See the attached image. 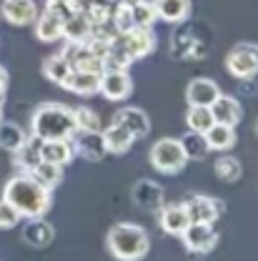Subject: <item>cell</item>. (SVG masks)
Here are the masks:
<instances>
[{
    "mask_svg": "<svg viewBox=\"0 0 258 261\" xmlns=\"http://www.w3.org/2000/svg\"><path fill=\"white\" fill-rule=\"evenodd\" d=\"M186 123L188 128L195 133H206L216 121H213V113H211V106H188V113H186Z\"/></svg>",
    "mask_w": 258,
    "mask_h": 261,
    "instance_id": "obj_27",
    "label": "cell"
},
{
    "mask_svg": "<svg viewBox=\"0 0 258 261\" xmlns=\"http://www.w3.org/2000/svg\"><path fill=\"white\" fill-rule=\"evenodd\" d=\"M38 13L40 10H38L35 0H3V8H0V18H5L15 28L33 25Z\"/></svg>",
    "mask_w": 258,
    "mask_h": 261,
    "instance_id": "obj_9",
    "label": "cell"
},
{
    "mask_svg": "<svg viewBox=\"0 0 258 261\" xmlns=\"http://www.w3.org/2000/svg\"><path fill=\"white\" fill-rule=\"evenodd\" d=\"M183 244L188 251H195V254H208L216 249L218 244V231L213 228V224H203V221H191L188 228L181 233Z\"/></svg>",
    "mask_w": 258,
    "mask_h": 261,
    "instance_id": "obj_6",
    "label": "cell"
},
{
    "mask_svg": "<svg viewBox=\"0 0 258 261\" xmlns=\"http://www.w3.org/2000/svg\"><path fill=\"white\" fill-rule=\"evenodd\" d=\"M183 206H186L191 221H203V224H216L218 216L223 214V203L216 198H208V196H191L183 201Z\"/></svg>",
    "mask_w": 258,
    "mask_h": 261,
    "instance_id": "obj_10",
    "label": "cell"
},
{
    "mask_svg": "<svg viewBox=\"0 0 258 261\" xmlns=\"http://www.w3.org/2000/svg\"><path fill=\"white\" fill-rule=\"evenodd\" d=\"M0 88H8V70L0 65Z\"/></svg>",
    "mask_w": 258,
    "mask_h": 261,
    "instance_id": "obj_34",
    "label": "cell"
},
{
    "mask_svg": "<svg viewBox=\"0 0 258 261\" xmlns=\"http://www.w3.org/2000/svg\"><path fill=\"white\" fill-rule=\"evenodd\" d=\"M110 23H113V31L118 33V35L128 33L130 28H135V23H133V10H130V5L116 3V8H113V13H110Z\"/></svg>",
    "mask_w": 258,
    "mask_h": 261,
    "instance_id": "obj_31",
    "label": "cell"
},
{
    "mask_svg": "<svg viewBox=\"0 0 258 261\" xmlns=\"http://www.w3.org/2000/svg\"><path fill=\"white\" fill-rule=\"evenodd\" d=\"M75 156L73 148V138H53V141H40V161L55 163V166H68Z\"/></svg>",
    "mask_w": 258,
    "mask_h": 261,
    "instance_id": "obj_15",
    "label": "cell"
},
{
    "mask_svg": "<svg viewBox=\"0 0 258 261\" xmlns=\"http://www.w3.org/2000/svg\"><path fill=\"white\" fill-rule=\"evenodd\" d=\"M100 136H103L105 151H108V153H116V156L126 153L130 146L135 143L133 133H130V130H126L123 126H118V123H110L105 130H100Z\"/></svg>",
    "mask_w": 258,
    "mask_h": 261,
    "instance_id": "obj_20",
    "label": "cell"
},
{
    "mask_svg": "<svg viewBox=\"0 0 258 261\" xmlns=\"http://www.w3.org/2000/svg\"><path fill=\"white\" fill-rule=\"evenodd\" d=\"M151 163L156 171H161L165 176H176L186 168L188 156L178 138H158L151 148Z\"/></svg>",
    "mask_w": 258,
    "mask_h": 261,
    "instance_id": "obj_4",
    "label": "cell"
},
{
    "mask_svg": "<svg viewBox=\"0 0 258 261\" xmlns=\"http://www.w3.org/2000/svg\"><path fill=\"white\" fill-rule=\"evenodd\" d=\"M113 123H118V126H123L126 130L133 133V138L138 141V138H146L148 136V130H151V118H148V113L143 111V108H121L116 116H113Z\"/></svg>",
    "mask_w": 258,
    "mask_h": 261,
    "instance_id": "obj_12",
    "label": "cell"
},
{
    "mask_svg": "<svg viewBox=\"0 0 258 261\" xmlns=\"http://www.w3.org/2000/svg\"><path fill=\"white\" fill-rule=\"evenodd\" d=\"M3 198L25 219L45 216L50 203H53V191H48L43 184H38L31 173H18L3 186Z\"/></svg>",
    "mask_w": 258,
    "mask_h": 261,
    "instance_id": "obj_1",
    "label": "cell"
},
{
    "mask_svg": "<svg viewBox=\"0 0 258 261\" xmlns=\"http://www.w3.org/2000/svg\"><path fill=\"white\" fill-rule=\"evenodd\" d=\"M218 96H221V88L211 78H193L188 83V88H186L188 106H211Z\"/></svg>",
    "mask_w": 258,
    "mask_h": 261,
    "instance_id": "obj_16",
    "label": "cell"
},
{
    "mask_svg": "<svg viewBox=\"0 0 258 261\" xmlns=\"http://www.w3.org/2000/svg\"><path fill=\"white\" fill-rule=\"evenodd\" d=\"M133 203L143 211H161L163 206V189L153 181H138L133 189Z\"/></svg>",
    "mask_w": 258,
    "mask_h": 261,
    "instance_id": "obj_18",
    "label": "cell"
},
{
    "mask_svg": "<svg viewBox=\"0 0 258 261\" xmlns=\"http://www.w3.org/2000/svg\"><path fill=\"white\" fill-rule=\"evenodd\" d=\"M100 75L103 73H88V70H75L70 68V73L63 78L61 88L75 93V96H93L100 88Z\"/></svg>",
    "mask_w": 258,
    "mask_h": 261,
    "instance_id": "obj_11",
    "label": "cell"
},
{
    "mask_svg": "<svg viewBox=\"0 0 258 261\" xmlns=\"http://www.w3.org/2000/svg\"><path fill=\"white\" fill-rule=\"evenodd\" d=\"M226 70L238 78V81H248L258 73V45L256 43H238L228 50L226 56Z\"/></svg>",
    "mask_w": 258,
    "mask_h": 261,
    "instance_id": "obj_5",
    "label": "cell"
},
{
    "mask_svg": "<svg viewBox=\"0 0 258 261\" xmlns=\"http://www.w3.org/2000/svg\"><path fill=\"white\" fill-rule=\"evenodd\" d=\"M211 113L216 123H226V126H238L243 118V108L233 96H221L211 103Z\"/></svg>",
    "mask_w": 258,
    "mask_h": 261,
    "instance_id": "obj_17",
    "label": "cell"
},
{
    "mask_svg": "<svg viewBox=\"0 0 258 261\" xmlns=\"http://www.w3.org/2000/svg\"><path fill=\"white\" fill-rule=\"evenodd\" d=\"M25 138H28L25 130L20 128L18 123H10V121H3V123H0V148L15 153V151L25 143Z\"/></svg>",
    "mask_w": 258,
    "mask_h": 261,
    "instance_id": "obj_25",
    "label": "cell"
},
{
    "mask_svg": "<svg viewBox=\"0 0 258 261\" xmlns=\"http://www.w3.org/2000/svg\"><path fill=\"white\" fill-rule=\"evenodd\" d=\"M28 173H31L38 184H43L48 191H53V189H58V186L63 184V166H55V163L38 161Z\"/></svg>",
    "mask_w": 258,
    "mask_h": 261,
    "instance_id": "obj_22",
    "label": "cell"
},
{
    "mask_svg": "<svg viewBox=\"0 0 258 261\" xmlns=\"http://www.w3.org/2000/svg\"><path fill=\"white\" fill-rule=\"evenodd\" d=\"M73 121H75V130L78 133H91V130H100V118L93 108L88 106H78L73 108Z\"/></svg>",
    "mask_w": 258,
    "mask_h": 261,
    "instance_id": "obj_30",
    "label": "cell"
},
{
    "mask_svg": "<svg viewBox=\"0 0 258 261\" xmlns=\"http://www.w3.org/2000/svg\"><path fill=\"white\" fill-rule=\"evenodd\" d=\"M0 123H3V106H0Z\"/></svg>",
    "mask_w": 258,
    "mask_h": 261,
    "instance_id": "obj_38",
    "label": "cell"
},
{
    "mask_svg": "<svg viewBox=\"0 0 258 261\" xmlns=\"http://www.w3.org/2000/svg\"><path fill=\"white\" fill-rule=\"evenodd\" d=\"M181 141V146H183V151H186V156H188V161L195 159V161H200V159H206L208 156V141H206V136L203 133H195V130H188L183 138H178Z\"/></svg>",
    "mask_w": 258,
    "mask_h": 261,
    "instance_id": "obj_26",
    "label": "cell"
},
{
    "mask_svg": "<svg viewBox=\"0 0 258 261\" xmlns=\"http://www.w3.org/2000/svg\"><path fill=\"white\" fill-rule=\"evenodd\" d=\"M130 10H133L135 28H153L158 23V13H156V5L151 0H140V3L130 5Z\"/></svg>",
    "mask_w": 258,
    "mask_h": 261,
    "instance_id": "obj_29",
    "label": "cell"
},
{
    "mask_svg": "<svg viewBox=\"0 0 258 261\" xmlns=\"http://www.w3.org/2000/svg\"><path fill=\"white\" fill-rule=\"evenodd\" d=\"M158 221H161V228L168 233V236H181V233L188 228V224H191L188 211H186L183 203H168V206H161Z\"/></svg>",
    "mask_w": 258,
    "mask_h": 261,
    "instance_id": "obj_14",
    "label": "cell"
},
{
    "mask_svg": "<svg viewBox=\"0 0 258 261\" xmlns=\"http://www.w3.org/2000/svg\"><path fill=\"white\" fill-rule=\"evenodd\" d=\"M236 126H226V123H213L211 128L206 130V141L211 151H228L236 146Z\"/></svg>",
    "mask_w": 258,
    "mask_h": 261,
    "instance_id": "obj_24",
    "label": "cell"
},
{
    "mask_svg": "<svg viewBox=\"0 0 258 261\" xmlns=\"http://www.w3.org/2000/svg\"><path fill=\"white\" fill-rule=\"evenodd\" d=\"M153 5L163 23H183L191 15V0H153Z\"/></svg>",
    "mask_w": 258,
    "mask_h": 261,
    "instance_id": "obj_21",
    "label": "cell"
},
{
    "mask_svg": "<svg viewBox=\"0 0 258 261\" xmlns=\"http://www.w3.org/2000/svg\"><path fill=\"white\" fill-rule=\"evenodd\" d=\"M48 3H73V0H48Z\"/></svg>",
    "mask_w": 258,
    "mask_h": 261,
    "instance_id": "obj_37",
    "label": "cell"
},
{
    "mask_svg": "<svg viewBox=\"0 0 258 261\" xmlns=\"http://www.w3.org/2000/svg\"><path fill=\"white\" fill-rule=\"evenodd\" d=\"M105 246L110 251V256L118 261H140L146 259L148 249H151V239L146 233V228L130 221H121L108 231Z\"/></svg>",
    "mask_w": 258,
    "mask_h": 261,
    "instance_id": "obj_3",
    "label": "cell"
},
{
    "mask_svg": "<svg viewBox=\"0 0 258 261\" xmlns=\"http://www.w3.org/2000/svg\"><path fill=\"white\" fill-rule=\"evenodd\" d=\"M73 148H75V156H83L85 161L98 163L108 151H105V143H103V136L100 130H91V133H75L73 136Z\"/></svg>",
    "mask_w": 258,
    "mask_h": 261,
    "instance_id": "obj_13",
    "label": "cell"
},
{
    "mask_svg": "<svg viewBox=\"0 0 258 261\" xmlns=\"http://www.w3.org/2000/svg\"><path fill=\"white\" fill-rule=\"evenodd\" d=\"M216 176H218L221 181H226V184L238 181V178H241V163L236 161L233 156L218 159V161H216Z\"/></svg>",
    "mask_w": 258,
    "mask_h": 261,
    "instance_id": "obj_32",
    "label": "cell"
},
{
    "mask_svg": "<svg viewBox=\"0 0 258 261\" xmlns=\"http://www.w3.org/2000/svg\"><path fill=\"white\" fill-rule=\"evenodd\" d=\"M23 239H25V244H31L35 249H45V246L53 244L55 228L50 226L43 216H35V219H28V224L23 228Z\"/></svg>",
    "mask_w": 258,
    "mask_h": 261,
    "instance_id": "obj_19",
    "label": "cell"
},
{
    "mask_svg": "<svg viewBox=\"0 0 258 261\" xmlns=\"http://www.w3.org/2000/svg\"><path fill=\"white\" fill-rule=\"evenodd\" d=\"M5 91L8 88H0V106H5Z\"/></svg>",
    "mask_w": 258,
    "mask_h": 261,
    "instance_id": "obj_35",
    "label": "cell"
},
{
    "mask_svg": "<svg viewBox=\"0 0 258 261\" xmlns=\"http://www.w3.org/2000/svg\"><path fill=\"white\" fill-rule=\"evenodd\" d=\"M118 43L126 48L133 61H140L146 56H151L156 50V35H153V28H130L128 33L118 35Z\"/></svg>",
    "mask_w": 258,
    "mask_h": 261,
    "instance_id": "obj_7",
    "label": "cell"
},
{
    "mask_svg": "<svg viewBox=\"0 0 258 261\" xmlns=\"http://www.w3.org/2000/svg\"><path fill=\"white\" fill-rule=\"evenodd\" d=\"M116 3H123V5H135V3H140V0H116Z\"/></svg>",
    "mask_w": 258,
    "mask_h": 261,
    "instance_id": "obj_36",
    "label": "cell"
},
{
    "mask_svg": "<svg viewBox=\"0 0 258 261\" xmlns=\"http://www.w3.org/2000/svg\"><path fill=\"white\" fill-rule=\"evenodd\" d=\"M70 73V63H68V58H65L63 53H55V56H48L45 61H43V75L48 78V81H53V83H63V78Z\"/></svg>",
    "mask_w": 258,
    "mask_h": 261,
    "instance_id": "obj_28",
    "label": "cell"
},
{
    "mask_svg": "<svg viewBox=\"0 0 258 261\" xmlns=\"http://www.w3.org/2000/svg\"><path fill=\"white\" fill-rule=\"evenodd\" d=\"M98 93H103L108 100H126L133 93V78L128 70H103Z\"/></svg>",
    "mask_w": 258,
    "mask_h": 261,
    "instance_id": "obj_8",
    "label": "cell"
},
{
    "mask_svg": "<svg viewBox=\"0 0 258 261\" xmlns=\"http://www.w3.org/2000/svg\"><path fill=\"white\" fill-rule=\"evenodd\" d=\"M93 33V25L88 23V18L80 13V10H75L73 15H68L63 23V38L68 43H83L88 35Z\"/></svg>",
    "mask_w": 258,
    "mask_h": 261,
    "instance_id": "obj_23",
    "label": "cell"
},
{
    "mask_svg": "<svg viewBox=\"0 0 258 261\" xmlns=\"http://www.w3.org/2000/svg\"><path fill=\"white\" fill-rule=\"evenodd\" d=\"M31 130L40 141H53V138L70 141L78 133L73 121V108L65 103H40L33 111Z\"/></svg>",
    "mask_w": 258,
    "mask_h": 261,
    "instance_id": "obj_2",
    "label": "cell"
},
{
    "mask_svg": "<svg viewBox=\"0 0 258 261\" xmlns=\"http://www.w3.org/2000/svg\"><path fill=\"white\" fill-rule=\"evenodd\" d=\"M23 216L5 201V198H0V228H13L18 226V221H20Z\"/></svg>",
    "mask_w": 258,
    "mask_h": 261,
    "instance_id": "obj_33",
    "label": "cell"
}]
</instances>
